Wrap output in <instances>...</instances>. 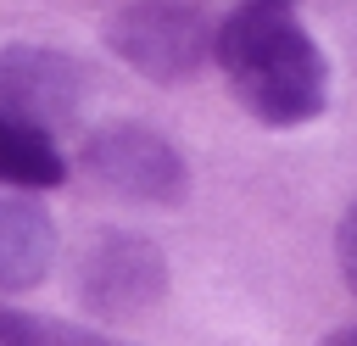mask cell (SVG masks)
<instances>
[{
    "mask_svg": "<svg viewBox=\"0 0 357 346\" xmlns=\"http://www.w3.org/2000/svg\"><path fill=\"white\" fill-rule=\"evenodd\" d=\"M212 56L251 117L273 128H296L324 112V89H329L324 50L312 45V33L296 22L290 6L245 0L212 33Z\"/></svg>",
    "mask_w": 357,
    "mask_h": 346,
    "instance_id": "6da1fadb",
    "label": "cell"
},
{
    "mask_svg": "<svg viewBox=\"0 0 357 346\" xmlns=\"http://www.w3.org/2000/svg\"><path fill=\"white\" fill-rule=\"evenodd\" d=\"M89 95V78L73 56L50 45H6L0 50V117H17L39 134L73 123Z\"/></svg>",
    "mask_w": 357,
    "mask_h": 346,
    "instance_id": "7a4b0ae2",
    "label": "cell"
},
{
    "mask_svg": "<svg viewBox=\"0 0 357 346\" xmlns=\"http://www.w3.org/2000/svg\"><path fill=\"white\" fill-rule=\"evenodd\" d=\"M84 167L100 190L123 201H178L184 195V162L178 151L139 123H112L84 145Z\"/></svg>",
    "mask_w": 357,
    "mask_h": 346,
    "instance_id": "3957f363",
    "label": "cell"
},
{
    "mask_svg": "<svg viewBox=\"0 0 357 346\" xmlns=\"http://www.w3.org/2000/svg\"><path fill=\"white\" fill-rule=\"evenodd\" d=\"M112 45L128 67H139L145 78H184L206 61L212 39H206V22L190 11V6H167V0H151V6H134L112 22Z\"/></svg>",
    "mask_w": 357,
    "mask_h": 346,
    "instance_id": "277c9868",
    "label": "cell"
},
{
    "mask_svg": "<svg viewBox=\"0 0 357 346\" xmlns=\"http://www.w3.org/2000/svg\"><path fill=\"white\" fill-rule=\"evenodd\" d=\"M84 296L95 313H139L162 296V257L145 240H106L84 262Z\"/></svg>",
    "mask_w": 357,
    "mask_h": 346,
    "instance_id": "5b68a950",
    "label": "cell"
},
{
    "mask_svg": "<svg viewBox=\"0 0 357 346\" xmlns=\"http://www.w3.org/2000/svg\"><path fill=\"white\" fill-rule=\"evenodd\" d=\"M56 257V229L50 212L28 190L0 184V290H28L50 273Z\"/></svg>",
    "mask_w": 357,
    "mask_h": 346,
    "instance_id": "8992f818",
    "label": "cell"
},
{
    "mask_svg": "<svg viewBox=\"0 0 357 346\" xmlns=\"http://www.w3.org/2000/svg\"><path fill=\"white\" fill-rule=\"evenodd\" d=\"M61 173H67V162L50 145V134H39V128H28L17 117H0V184L6 190L33 195V190L61 184Z\"/></svg>",
    "mask_w": 357,
    "mask_h": 346,
    "instance_id": "52a82bcc",
    "label": "cell"
},
{
    "mask_svg": "<svg viewBox=\"0 0 357 346\" xmlns=\"http://www.w3.org/2000/svg\"><path fill=\"white\" fill-rule=\"evenodd\" d=\"M45 340H50V329L39 318H22V313L0 307V346H45Z\"/></svg>",
    "mask_w": 357,
    "mask_h": 346,
    "instance_id": "ba28073f",
    "label": "cell"
},
{
    "mask_svg": "<svg viewBox=\"0 0 357 346\" xmlns=\"http://www.w3.org/2000/svg\"><path fill=\"white\" fill-rule=\"evenodd\" d=\"M340 268H346V279H351V290H357V206L346 212V223H340Z\"/></svg>",
    "mask_w": 357,
    "mask_h": 346,
    "instance_id": "9c48e42d",
    "label": "cell"
},
{
    "mask_svg": "<svg viewBox=\"0 0 357 346\" xmlns=\"http://www.w3.org/2000/svg\"><path fill=\"white\" fill-rule=\"evenodd\" d=\"M324 346H357V329H340V335H329Z\"/></svg>",
    "mask_w": 357,
    "mask_h": 346,
    "instance_id": "30bf717a",
    "label": "cell"
},
{
    "mask_svg": "<svg viewBox=\"0 0 357 346\" xmlns=\"http://www.w3.org/2000/svg\"><path fill=\"white\" fill-rule=\"evenodd\" d=\"M279 6H290V0H279Z\"/></svg>",
    "mask_w": 357,
    "mask_h": 346,
    "instance_id": "8fae6325",
    "label": "cell"
}]
</instances>
